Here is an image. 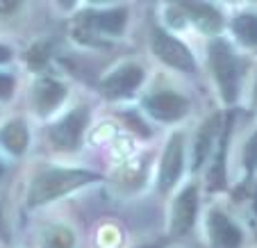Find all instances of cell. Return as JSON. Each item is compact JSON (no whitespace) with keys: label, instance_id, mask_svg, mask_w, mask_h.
Wrapping results in <instances>:
<instances>
[{"label":"cell","instance_id":"5bb4252c","mask_svg":"<svg viewBox=\"0 0 257 248\" xmlns=\"http://www.w3.org/2000/svg\"><path fill=\"white\" fill-rule=\"evenodd\" d=\"M0 144H3L12 155H23L30 144V132H28L25 121L14 118V121L5 123L3 130H0Z\"/></svg>","mask_w":257,"mask_h":248},{"label":"cell","instance_id":"603a6c76","mask_svg":"<svg viewBox=\"0 0 257 248\" xmlns=\"http://www.w3.org/2000/svg\"><path fill=\"white\" fill-rule=\"evenodd\" d=\"M5 173V166H3V162H0V175Z\"/></svg>","mask_w":257,"mask_h":248},{"label":"cell","instance_id":"2e32d148","mask_svg":"<svg viewBox=\"0 0 257 248\" xmlns=\"http://www.w3.org/2000/svg\"><path fill=\"white\" fill-rule=\"evenodd\" d=\"M75 246V234L66 225H53L44 232L41 248H73Z\"/></svg>","mask_w":257,"mask_h":248},{"label":"cell","instance_id":"4fadbf2b","mask_svg":"<svg viewBox=\"0 0 257 248\" xmlns=\"http://www.w3.org/2000/svg\"><path fill=\"white\" fill-rule=\"evenodd\" d=\"M221 132H223V126H221V114H212V116L200 126L198 135H196V141H194V169L196 171L207 162L209 151H212L214 144L221 139Z\"/></svg>","mask_w":257,"mask_h":248},{"label":"cell","instance_id":"d6986e66","mask_svg":"<svg viewBox=\"0 0 257 248\" xmlns=\"http://www.w3.org/2000/svg\"><path fill=\"white\" fill-rule=\"evenodd\" d=\"M12 59V48H7V46H0V64H5Z\"/></svg>","mask_w":257,"mask_h":248},{"label":"cell","instance_id":"52a82bcc","mask_svg":"<svg viewBox=\"0 0 257 248\" xmlns=\"http://www.w3.org/2000/svg\"><path fill=\"white\" fill-rule=\"evenodd\" d=\"M127 10H91L80 14L78 25L82 32H91L98 37H121L127 23Z\"/></svg>","mask_w":257,"mask_h":248},{"label":"cell","instance_id":"277c9868","mask_svg":"<svg viewBox=\"0 0 257 248\" xmlns=\"http://www.w3.org/2000/svg\"><path fill=\"white\" fill-rule=\"evenodd\" d=\"M151 50L164 66L180 71V73H194L196 71V57L189 50V46L182 44L178 37L164 32V30H155L151 37Z\"/></svg>","mask_w":257,"mask_h":248},{"label":"cell","instance_id":"3957f363","mask_svg":"<svg viewBox=\"0 0 257 248\" xmlns=\"http://www.w3.org/2000/svg\"><path fill=\"white\" fill-rule=\"evenodd\" d=\"M89 116H91V112H89L87 105H78V107H73L71 112L64 114L62 118H57L48 128L50 146L59 153L78 151L80 144H82L84 130L89 126Z\"/></svg>","mask_w":257,"mask_h":248},{"label":"cell","instance_id":"e0dca14e","mask_svg":"<svg viewBox=\"0 0 257 248\" xmlns=\"http://www.w3.org/2000/svg\"><path fill=\"white\" fill-rule=\"evenodd\" d=\"M241 162H243V169L246 173H252L257 171V130L248 137L246 146H243V153H241Z\"/></svg>","mask_w":257,"mask_h":248},{"label":"cell","instance_id":"8fae6325","mask_svg":"<svg viewBox=\"0 0 257 248\" xmlns=\"http://www.w3.org/2000/svg\"><path fill=\"white\" fill-rule=\"evenodd\" d=\"M66 98V87L55 78H41L34 82L32 102L39 114H53Z\"/></svg>","mask_w":257,"mask_h":248},{"label":"cell","instance_id":"7c38bea8","mask_svg":"<svg viewBox=\"0 0 257 248\" xmlns=\"http://www.w3.org/2000/svg\"><path fill=\"white\" fill-rule=\"evenodd\" d=\"M182 14L189 19L200 32L205 34H218L223 28V16L209 3H182Z\"/></svg>","mask_w":257,"mask_h":248},{"label":"cell","instance_id":"ba28073f","mask_svg":"<svg viewBox=\"0 0 257 248\" xmlns=\"http://www.w3.org/2000/svg\"><path fill=\"white\" fill-rule=\"evenodd\" d=\"M144 80H146L144 68L135 62H127L116 66L112 73H107L100 82V89L107 98H127L144 84Z\"/></svg>","mask_w":257,"mask_h":248},{"label":"cell","instance_id":"6da1fadb","mask_svg":"<svg viewBox=\"0 0 257 248\" xmlns=\"http://www.w3.org/2000/svg\"><path fill=\"white\" fill-rule=\"evenodd\" d=\"M100 180V173H93L87 169H64V166H46L32 178L28 187V205L41 207L62 196L78 191L91 182Z\"/></svg>","mask_w":257,"mask_h":248},{"label":"cell","instance_id":"8992f818","mask_svg":"<svg viewBox=\"0 0 257 248\" xmlns=\"http://www.w3.org/2000/svg\"><path fill=\"white\" fill-rule=\"evenodd\" d=\"M144 109L151 114L155 121L173 123L187 116L189 112V100L182 93L171 91V89H160L144 98Z\"/></svg>","mask_w":257,"mask_h":248},{"label":"cell","instance_id":"5b68a950","mask_svg":"<svg viewBox=\"0 0 257 248\" xmlns=\"http://www.w3.org/2000/svg\"><path fill=\"white\" fill-rule=\"evenodd\" d=\"M182 173H185V135L173 132L166 141V148L160 160V173H157L160 191H171L178 185Z\"/></svg>","mask_w":257,"mask_h":248},{"label":"cell","instance_id":"9c48e42d","mask_svg":"<svg viewBox=\"0 0 257 248\" xmlns=\"http://www.w3.org/2000/svg\"><path fill=\"white\" fill-rule=\"evenodd\" d=\"M207 237L212 248H241L243 232L223 209H209L207 214Z\"/></svg>","mask_w":257,"mask_h":248},{"label":"cell","instance_id":"9a60e30c","mask_svg":"<svg viewBox=\"0 0 257 248\" xmlns=\"http://www.w3.org/2000/svg\"><path fill=\"white\" fill-rule=\"evenodd\" d=\"M232 34L237 37V41L248 48H257V14L255 12H241L232 19L230 23Z\"/></svg>","mask_w":257,"mask_h":248},{"label":"cell","instance_id":"44dd1931","mask_svg":"<svg viewBox=\"0 0 257 248\" xmlns=\"http://www.w3.org/2000/svg\"><path fill=\"white\" fill-rule=\"evenodd\" d=\"M250 203H252V212H255V216H257V185L252 187V194H250Z\"/></svg>","mask_w":257,"mask_h":248},{"label":"cell","instance_id":"30bf717a","mask_svg":"<svg viewBox=\"0 0 257 248\" xmlns=\"http://www.w3.org/2000/svg\"><path fill=\"white\" fill-rule=\"evenodd\" d=\"M198 216V189L189 185L180 191L171 207V234H187Z\"/></svg>","mask_w":257,"mask_h":248},{"label":"cell","instance_id":"7402d4cb","mask_svg":"<svg viewBox=\"0 0 257 248\" xmlns=\"http://www.w3.org/2000/svg\"><path fill=\"white\" fill-rule=\"evenodd\" d=\"M252 105H257V80H255V87H252Z\"/></svg>","mask_w":257,"mask_h":248},{"label":"cell","instance_id":"ffe728a7","mask_svg":"<svg viewBox=\"0 0 257 248\" xmlns=\"http://www.w3.org/2000/svg\"><path fill=\"white\" fill-rule=\"evenodd\" d=\"M0 237H7V230H5V216H3V205H0Z\"/></svg>","mask_w":257,"mask_h":248},{"label":"cell","instance_id":"ac0fdd59","mask_svg":"<svg viewBox=\"0 0 257 248\" xmlns=\"http://www.w3.org/2000/svg\"><path fill=\"white\" fill-rule=\"evenodd\" d=\"M16 80L10 73H0V100H7V98L14 93Z\"/></svg>","mask_w":257,"mask_h":248},{"label":"cell","instance_id":"cb8c5ba5","mask_svg":"<svg viewBox=\"0 0 257 248\" xmlns=\"http://www.w3.org/2000/svg\"><path fill=\"white\" fill-rule=\"evenodd\" d=\"M139 248H157V246H139Z\"/></svg>","mask_w":257,"mask_h":248},{"label":"cell","instance_id":"7a4b0ae2","mask_svg":"<svg viewBox=\"0 0 257 248\" xmlns=\"http://www.w3.org/2000/svg\"><path fill=\"white\" fill-rule=\"evenodd\" d=\"M207 64L212 71L216 91L221 93L225 105H232L239 96V82H241V64L237 53L225 39L216 37L209 41L207 48Z\"/></svg>","mask_w":257,"mask_h":248}]
</instances>
